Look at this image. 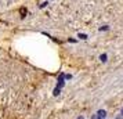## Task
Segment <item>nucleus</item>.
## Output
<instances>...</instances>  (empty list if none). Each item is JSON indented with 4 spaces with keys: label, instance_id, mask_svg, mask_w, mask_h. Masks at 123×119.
Segmentation results:
<instances>
[{
    "label": "nucleus",
    "instance_id": "nucleus-7",
    "mask_svg": "<svg viewBox=\"0 0 123 119\" xmlns=\"http://www.w3.org/2000/svg\"><path fill=\"white\" fill-rule=\"evenodd\" d=\"M120 115H122V116H123V108H122V111H120Z\"/></svg>",
    "mask_w": 123,
    "mask_h": 119
},
{
    "label": "nucleus",
    "instance_id": "nucleus-3",
    "mask_svg": "<svg viewBox=\"0 0 123 119\" xmlns=\"http://www.w3.org/2000/svg\"><path fill=\"white\" fill-rule=\"evenodd\" d=\"M60 94V87H55L54 89V96H58Z\"/></svg>",
    "mask_w": 123,
    "mask_h": 119
},
{
    "label": "nucleus",
    "instance_id": "nucleus-5",
    "mask_svg": "<svg viewBox=\"0 0 123 119\" xmlns=\"http://www.w3.org/2000/svg\"><path fill=\"white\" fill-rule=\"evenodd\" d=\"M91 119H98V116H97V115H93V116H91Z\"/></svg>",
    "mask_w": 123,
    "mask_h": 119
},
{
    "label": "nucleus",
    "instance_id": "nucleus-6",
    "mask_svg": "<svg viewBox=\"0 0 123 119\" xmlns=\"http://www.w3.org/2000/svg\"><path fill=\"white\" fill-rule=\"evenodd\" d=\"M76 119H84V116H78Z\"/></svg>",
    "mask_w": 123,
    "mask_h": 119
},
{
    "label": "nucleus",
    "instance_id": "nucleus-1",
    "mask_svg": "<svg viewBox=\"0 0 123 119\" xmlns=\"http://www.w3.org/2000/svg\"><path fill=\"white\" fill-rule=\"evenodd\" d=\"M95 115L98 116V119H105L106 118V111L105 109H100V111H97Z\"/></svg>",
    "mask_w": 123,
    "mask_h": 119
},
{
    "label": "nucleus",
    "instance_id": "nucleus-4",
    "mask_svg": "<svg viewBox=\"0 0 123 119\" xmlns=\"http://www.w3.org/2000/svg\"><path fill=\"white\" fill-rule=\"evenodd\" d=\"M79 38H80V39H83V40H86V39H87V36H86L84 33H79Z\"/></svg>",
    "mask_w": 123,
    "mask_h": 119
},
{
    "label": "nucleus",
    "instance_id": "nucleus-2",
    "mask_svg": "<svg viewBox=\"0 0 123 119\" xmlns=\"http://www.w3.org/2000/svg\"><path fill=\"white\" fill-rule=\"evenodd\" d=\"M100 60L102 61V63H105V61H106V54H101V56H100Z\"/></svg>",
    "mask_w": 123,
    "mask_h": 119
}]
</instances>
